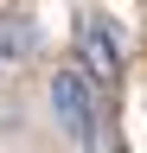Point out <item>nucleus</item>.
Wrapping results in <instances>:
<instances>
[{"mask_svg":"<svg viewBox=\"0 0 147 153\" xmlns=\"http://www.w3.org/2000/svg\"><path fill=\"white\" fill-rule=\"evenodd\" d=\"M51 115H58V128L77 134V140L96 134V96H90V76L83 70H58L51 76Z\"/></svg>","mask_w":147,"mask_h":153,"instance_id":"f257e3e1","label":"nucleus"},{"mask_svg":"<svg viewBox=\"0 0 147 153\" xmlns=\"http://www.w3.org/2000/svg\"><path fill=\"white\" fill-rule=\"evenodd\" d=\"M77 51H83V76H96V83L122 76V32L109 19H83L77 26Z\"/></svg>","mask_w":147,"mask_h":153,"instance_id":"f03ea898","label":"nucleus"},{"mask_svg":"<svg viewBox=\"0 0 147 153\" xmlns=\"http://www.w3.org/2000/svg\"><path fill=\"white\" fill-rule=\"evenodd\" d=\"M0 51H7V57H26V51H39V26H32L26 13L0 19Z\"/></svg>","mask_w":147,"mask_h":153,"instance_id":"7ed1b4c3","label":"nucleus"}]
</instances>
